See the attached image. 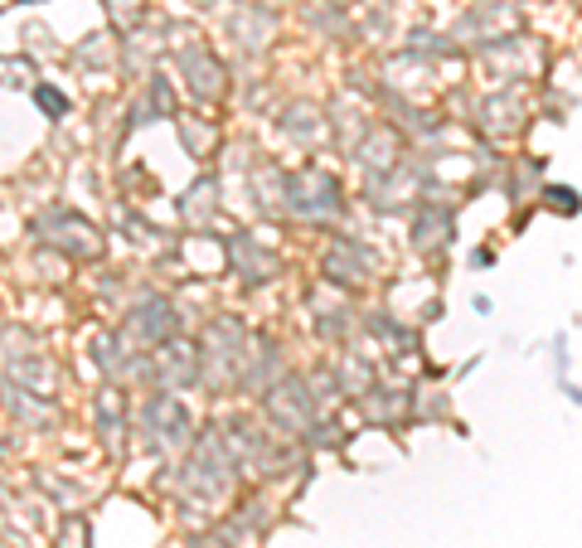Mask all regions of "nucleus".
Segmentation results:
<instances>
[{
    "instance_id": "f257e3e1",
    "label": "nucleus",
    "mask_w": 582,
    "mask_h": 548,
    "mask_svg": "<svg viewBox=\"0 0 582 548\" xmlns=\"http://www.w3.org/2000/svg\"><path fill=\"white\" fill-rule=\"evenodd\" d=\"M39 102H44V107H49V112H63V97H54V92H49V87H44V92H39Z\"/></svg>"
}]
</instances>
